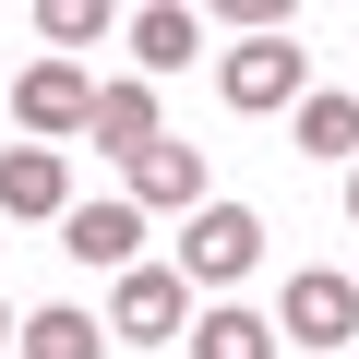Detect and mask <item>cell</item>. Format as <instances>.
<instances>
[{
  "label": "cell",
  "instance_id": "obj_12",
  "mask_svg": "<svg viewBox=\"0 0 359 359\" xmlns=\"http://www.w3.org/2000/svg\"><path fill=\"white\" fill-rule=\"evenodd\" d=\"M192 359H276V335H264L252 311H204V323H192Z\"/></svg>",
  "mask_w": 359,
  "mask_h": 359
},
{
  "label": "cell",
  "instance_id": "obj_5",
  "mask_svg": "<svg viewBox=\"0 0 359 359\" xmlns=\"http://www.w3.org/2000/svg\"><path fill=\"white\" fill-rule=\"evenodd\" d=\"M0 216H72V168L48 156V144H13V156H0Z\"/></svg>",
  "mask_w": 359,
  "mask_h": 359
},
{
  "label": "cell",
  "instance_id": "obj_1",
  "mask_svg": "<svg viewBox=\"0 0 359 359\" xmlns=\"http://www.w3.org/2000/svg\"><path fill=\"white\" fill-rule=\"evenodd\" d=\"M252 264H264V216L252 204H204L180 228V287H240Z\"/></svg>",
  "mask_w": 359,
  "mask_h": 359
},
{
  "label": "cell",
  "instance_id": "obj_4",
  "mask_svg": "<svg viewBox=\"0 0 359 359\" xmlns=\"http://www.w3.org/2000/svg\"><path fill=\"white\" fill-rule=\"evenodd\" d=\"M13 108H25V132L48 144V132H84L96 120V72H72V60H36L25 84H13Z\"/></svg>",
  "mask_w": 359,
  "mask_h": 359
},
{
  "label": "cell",
  "instance_id": "obj_3",
  "mask_svg": "<svg viewBox=\"0 0 359 359\" xmlns=\"http://www.w3.org/2000/svg\"><path fill=\"white\" fill-rule=\"evenodd\" d=\"M108 323L120 335H180V323H192V287H180V264H120V299H108Z\"/></svg>",
  "mask_w": 359,
  "mask_h": 359
},
{
  "label": "cell",
  "instance_id": "obj_9",
  "mask_svg": "<svg viewBox=\"0 0 359 359\" xmlns=\"http://www.w3.org/2000/svg\"><path fill=\"white\" fill-rule=\"evenodd\" d=\"M108 156H144L156 144V84H96V120H84Z\"/></svg>",
  "mask_w": 359,
  "mask_h": 359
},
{
  "label": "cell",
  "instance_id": "obj_15",
  "mask_svg": "<svg viewBox=\"0 0 359 359\" xmlns=\"http://www.w3.org/2000/svg\"><path fill=\"white\" fill-rule=\"evenodd\" d=\"M347 216H359V168H347Z\"/></svg>",
  "mask_w": 359,
  "mask_h": 359
},
{
  "label": "cell",
  "instance_id": "obj_8",
  "mask_svg": "<svg viewBox=\"0 0 359 359\" xmlns=\"http://www.w3.org/2000/svg\"><path fill=\"white\" fill-rule=\"evenodd\" d=\"M60 252L72 264H132L144 252V204H72L60 216Z\"/></svg>",
  "mask_w": 359,
  "mask_h": 359
},
{
  "label": "cell",
  "instance_id": "obj_13",
  "mask_svg": "<svg viewBox=\"0 0 359 359\" xmlns=\"http://www.w3.org/2000/svg\"><path fill=\"white\" fill-rule=\"evenodd\" d=\"M25 359H96V323L84 311H36L25 323Z\"/></svg>",
  "mask_w": 359,
  "mask_h": 359
},
{
  "label": "cell",
  "instance_id": "obj_7",
  "mask_svg": "<svg viewBox=\"0 0 359 359\" xmlns=\"http://www.w3.org/2000/svg\"><path fill=\"white\" fill-rule=\"evenodd\" d=\"M132 204H180V216H204V156L180 144V132H156V144L132 156Z\"/></svg>",
  "mask_w": 359,
  "mask_h": 359
},
{
  "label": "cell",
  "instance_id": "obj_11",
  "mask_svg": "<svg viewBox=\"0 0 359 359\" xmlns=\"http://www.w3.org/2000/svg\"><path fill=\"white\" fill-rule=\"evenodd\" d=\"M299 144L311 156H359V96H299Z\"/></svg>",
  "mask_w": 359,
  "mask_h": 359
},
{
  "label": "cell",
  "instance_id": "obj_6",
  "mask_svg": "<svg viewBox=\"0 0 359 359\" xmlns=\"http://www.w3.org/2000/svg\"><path fill=\"white\" fill-rule=\"evenodd\" d=\"M287 335L299 347H347L359 335V287L347 276H287Z\"/></svg>",
  "mask_w": 359,
  "mask_h": 359
},
{
  "label": "cell",
  "instance_id": "obj_2",
  "mask_svg": "<svg viewBox=\"0 0 359 359\" xmlns=\"http://www.w3.org/2000/svg\"><path fill=\"white\" fill-rule=\"evenodd\" d=\"M299 72H311V60H299L287 36H240V48L216 60V84H228V108H252V120H264V108H287V96H299Z\"/></svg>",
  "mask_w": 359,
  "mask_h": 359
},
{
  "label": "cell",
  "instance_id": "obj_14",
  "mask_svg": "<svg viewBox=\"0 0 359 359\" xmlns=\"http://www.w3.org/2000/svg\"><path fill=\"white\" fill-rule=\"evenodd\" d=\"M36 25H48V48H84V36L108 25V13H96V0H48V13H36Z\"/></svg>",
  "mask_w": 359,
  "mask_h": 359
},
{
  "label": "cell",
  "instance_id": "obj_10",
  "mask_svg": "<svg viewBox=\"0 0 359 359\" xmlns=\"http://www.w3.org/2000/svg\"><path fill=\"white\" fill-rule=\"evenodd\" d=\"M132 60L144 72H180V60H192V13H180V0H144V13H132Z\"/></svg>",
  "mask_w": 359,
  "mask_h": 359
}]
</instances>
